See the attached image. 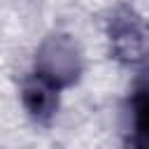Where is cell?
Wrapping results in <instances>:
<instances>
[{
	"mask_svg": "<svg viewBox=\"0 0 149 149\" xmlns=\"http://www.w3.org/2000/svg\"><path fill=\"white\" fill-rule=\"evenodd\" d=\"M35 74L44 77L58 88L72 84L79 74V56L74 44L65 35L47 37L35 58Z\"/></svg>",
	"mask_w": 149,
	"mask_h": 149,
	"instance_id": "7a4b0ae2",
	"label": "cell"
},
{
	"mask_svg": "<svg viewBox=\"0 0 149 149\" xmlns=\"http://www.w3.org/2000/svg\"><path fill=\"white\" fill-rule=\"evenodd\" d=\"M109 44L121 63H140L149 54V28L130 7H119L109 19Z\"/></svg>",
	"mask_w": 149,
	"mask_h": 149,
	"instance_id": "6da1fadb",
	"label": "cell"
},
{
	"mask_svg": "<svg viewBox=\"0 0 149 149\" xmlns=\"http://www.w3.org/2000/svg\"><path fill=\"white\" fill-rule=\"evenodd\" d=\"M58 86H54L51 81H47L40 74H30L26 77L23 86H21V100L23 107L30 112L33 119L37 121H49L58 107Z\"/></svg>",
	"mask_w": 149,
	"mask_h": 149,
	"instance_id": "3957f363",
	"label": "cell"
},
{
	"mask_svg": "<svg viewBox=\"0 0 149 149\" xmlns=\"http://www.w3.org/2000/svg\"><path fill=\"white\" fill-rule=\"evenodd\" d=\"M133 130L126 140V149H149V79L140 81L130 95Z\"/></svg>",
	"mask_w": 149,
	"mask_h": 149,
	"instance_id": "277c9868",
	"label": "cell"
}]
</instances>
